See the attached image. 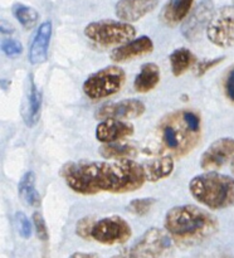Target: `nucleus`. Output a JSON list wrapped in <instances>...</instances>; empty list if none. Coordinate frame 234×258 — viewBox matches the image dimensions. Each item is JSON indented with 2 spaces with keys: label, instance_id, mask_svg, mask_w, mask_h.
<instances>
[{
  "label": "nucleus",
  "instance_id": "f257e3e1",
  "mask_svg": "<svg viewBox=\"0 0 234 258\" xmlns=\"http://www.w3.org/2000/svg\"><path fill=\"white\" fill-rule=\"evenodd\" d=\"M60 176L73 191L83 196L130 193L145 184L143 166L131 159L111 161H75L60 169Z\"/></svg>",
  "mask_w": 234,
  "mask_h": 258
},
{
  "label": "nucleus",
  "instance_id": "f03ea898",
  "mask_svg": "<svg viewBox=\"0 0 234 258\" xmlns=\"http://www.w3.org/2000/svg\"><path fill=\"white\" fill-rule=\"evenodd\" d=\"M166 232L180 246H193L213 236L218 229V221L209 212L186 204L171 208L164 222Z\"/></svg>",
  "mask_w": 234,
  "mask_h": 258
},
{
  "label": "nucleus",
  "instance_id": "7ed1b4c3",
  "mask_svg": "<svg viewBox=\"0 0 234 258\" xmlns=\"http://www.w3.org/2000/svg\"><path fill=\"white\" fill-rule=\"evenodd\" d=\"M193 198L211 211L234 206V179L216 171H205L189 183Z\"/></svg>",
  "mask_w": 234,
  "mask_h": 258
},
{
  "label": "nucleus",
  "instance_id": "20e7f679",
  "mask_svg": "<svg viewBox=\"0 0 234 258\" xmlns=\"http://www.w3.org/2000/svg\"><path fill=\"white\" fill-rule=\"evenodd\" d=\"M160 139L164 149L170 151L175 156L188 154L198 144L200 134L193 133L186 125L183 117V111L171 113L163 118L160 123Z\"/></svg>",
  "mask_w": 234,
  "mask_h": 258
},
{
  "label": "nucleus",
  "instance_id": "39448f33",
  "mask_svg": "<svg viewBox=\"0 0 234 258\" xmlns=\"http://www.w3.org/2000/svg\"><path fill=\"white\" fill-rule=\"evenodd\" d=\"M86 37L100 45L126 44L135 39L136 29L133 25L118 20H98L92 22L85 28Z\"/></svg>",
  "mask_w": 234,
  "mask_h": 258
},
{
  "label": "nucleus",
  "instance_id": "423d86ee",
  "mask_svg": "<svg viewBox=\"0 0 234 258\" xmlns=\"http://www.w3.org/2000/svg\"><path fill=\"white\" fill-rule=\"evenodd\" d=\"M126 75L117 66H108L91 75L83 83V92L91 100H101L115 95L123 86Z\"/></svg>",
  "mask_w": 234,
  "mask_h": 258
},
{
  "label": "nucleus",
  "instance_id": "0eeeda50",
  "mask_svg": "<svg viewBox=\"0 0 234 258\" xmlns=\"http://www.w3.org/2000/svg\"><path fill=\"white\" fill-rule=\"evenodd\" d=\"M173 239L159 228H150L128 252V258H164L170 252Z\"/></svg>",
  "mask_w": 234,
  "mask_h": 258
},
{
  "label": "nucleus",
  "instance_id": "6e6552de",
  "mask_svg": "<svg viewBox=\"0 0 234 258\" xmlns=\"http://www.w3.org/2000/svg\"><path fill=\"white\" fill-rule=\"evenodd\" d=\"M131 227L120 216H111L95 223L91 238L107 246L126 243L131 238Z\"/></svg>",
  "mask_w": 234,
  "mask_h": 258
},
{
  "label": "nucleus",
  "instance_id": "1a4fd4ad",
  "mask_svg": "<svg viewBox=\"0 0 234 258\" xmlns=\"http://www.w3.org/2000/svg\"><path fill=\"white\" fill-rule=\"evenodd\" d=\"M206 35L213 44L221 48L234 45V4L225 5L214 13Z\"/></svg>",
  "mask_w": 234,
  "mask_h": 258
},
{
  "label": "nucleus",
  "instance_id": "9d476101",
  "mask_svg": "<svg viewBox=\"0 0 234 258\" xmlns=\"http://www.w3.org/2000/svg\"><path fill=\"white\" fill-rule=\"evenodd\" d=\"M233 158L234 139L221 138L211 143L209 148L201 154L200 166L206 171H215Z\"/></svg>",
  "mask_w": 234,
  "mask_h": 258
},
{
  "label": "nucleus",
  "instance_id": "9b49d317",
  "mask_svg": "<svg viewBox=\"0 0 234 258\" xmlns=\"http://www.w3.org/2000/svg\"><path fill=\"white\" fill-rule=\"evenodd\" d=\"M145 112V105L140 100L120 101V102H111L101 106L96 112L97 120H131V118L140 117Z\"/></svg>",
  "mask_w": 234,
  "mask_h": 258
},
{
  "label": "nucleus",
  "instance_id": "f8f14e48",
  "mask_svg": "<svg viewBox=\"0 0 234 258\" xmlns=\"http://www.w3.org/2000/svg\"><path fill=\"white\" fill-rule=\"evenodd\" d=\"M214 15V7L211 0H203L190 12L183 24V34L186 39L194 40L201 34L204 28H208Z\"/></svg>",
  "mask_w": 234,
  "mask_h": 258
},
{
  "label": "nucleus",
  "instance_id": "ddd939ff",
  "mask_svg": "<svg viewBox=\"0 0 234 258\" xmlns=\"http://www.w3.org/2000/svg\"><path fill=\"white\" fill-rule=\"evenodd\" d=\"M158 2L159 0H118L115 12L121 22H136L152 12Z\"/></svg>",
  "mask_w": 234,
  "mask_h": 258
},
{
  "label": "nucleus",
  "instance_id": "4468645a",
  "mask_svg": "<svg viewBox=\"0 0 234 258\" xmlns=\"http://www.w3.org/2000/svg\"><path fill=\"white\" fill-rule=\"evenodd\" d=\"M153 50V43L147 35L135 38L126 44L120 45L111 52V59L116 63L127 62L135 58L150 54Z\"/></svg>",
  "mask_w": 234,
  "mask_h": 258
},
{
  "label": "nucleus",
  "instance_id": "2eb2a0df",
  "mask_svg": "<svg viewBox=\"0 0 234 258\" xmlns=\"http://www.w3.org/2000/svg\"><path fill=\"white\" fill-rule=\"evenodd\" d=\"M135 131L130 122L122 120H103L96 128V139L103 144L117 143L118 140L131 136Z\"/></svg>",
  "mask_w": 234,
  "mask_h": 258
},
{
  "label": "nucleus",
  "instance_id": "dca6fc26",
  "mask_svg": "<svg viewBox=\"0 0 234 258\" xmlns=\"http://www.w3.org/2000/svg\"><path fill=\"white\" fill-rule=\"evenodd\" d=\"M50 37H52V23L47 20L39 25L30 44L29 62L32 64H39L47 59Z\"/></svg>",
  "mask_w": 234,
  "mask_h": 258
},
{
  "label": "nucleus",
  "instance_id": "f3484780",
  "mask_svg": "<svg viewBox=\"0 0 234 258\" xmlns=\"http://www.w3.org/2000/svg\"><path fill=\"white\" fill-rule=\"evenodd\" d=\"M194 0H168L161 9L160 20L168 27L180 24L193 9Z\"/></svg>",
  "mask_w": 234,
  "mask_h": 258
},
{
  "label": "nucleus",
  "instance_id": "a211bd4d",
  "mask_svg": "<svg viewBox=\"0 0 234 258\" xmlns=\"http://www.w3.org/2000/svg\"><path fill=\"white\" fill-rule=\"evenodd\" d=\"M142 166L145 170L146 180L153 183L168 178L173 173L174 159L171 155H164L161 158L147 160Z\"/></svg>",
  "mask_w": 234,
  "mask_h": 258
},
{
  "label": "nucleus",
  "instance_id": "6ab92c4d",
  "mask_svg": "<svg viewBox=\"0 0 234 258\" xmlns=\"http://www.w3.org/2000/svg\"><path fill=\"white\" fill-rule=\"evenodd\" d=\"M40 108H42V93L35 86L32 77L28 80V91H27V110L24 113V121L28 126H34L38 122L40 116Z\"/></svg>",
  "mask_w": 234,
  "mask_h": 258
},
{
  "label": "nucleus",
  "instance_id": "aec40b11",
  "mask_svg": "<svg viewBox=\"0 0 234 258\" xmlns=\"http://www.w3.org/2000/svg\"><path fill=\"white\" fill-rule=\"evenodd\" d=\"M160 81V70L155 63H145L135 78V90L140 93L150 92Z\"/></svg>",
  "mask_w": 234,
  "mask_h": 258
},
{
  "label": "nucleus",
  "instance_id": "412c9836",
  "mask_svg": "<svg viewBox=\"0 0 234 258\" xmlns=\"http://www.w3.org/2000/svg\"><path fill=\"white\" fill-rule=\"evenodd\" d=\"M19 197L25 204L30 207H38L40 204V197L35 186V174L33 171H27L20 179L18 185Z\"/></svg>",
  "mask_w": 234,
  "mask_h": 258
},
{
  "label": "nucleus",
  "instance_id": "4be33fe9",
  "mask_svg": "<svg viewBox=\"0 0 234 258\" xmlns=\"http://www.w3.org/2000/svg\"><path fill=\"white\" fill-rule=\"evenodd\" d=\"M170 67L171 72L174 76L179 77V76L184 75L186 71L190 70L196 62V58L193 53L186 48H178L174 50L170 54Z\"/></svg>",
  "mask_w": 234,
  "mask_h": 258
},
{
  "label": "nucleus",
  "instance_id": "5701e85b",
  "mask_svg": "<svg viewBox=\"0 0 234 258\" xmlns=\"http://www.w3.org/2000/svg\"><path fill=\"white\" fill-rule=\"evenodd\" d=\"M101 156L105 159H113V160H120V159H130L131 156L135 155V148L128 144H103L100 148Z\"/></svg>",
  "mask_w": 234,
  "mask_h": 258
},
{
  "label": "nucleus",
  "instance_id": "b1692460",
  "mask_svg": "<svg viewBox=\"0 0 234 258\" xmlns=\"http://www.w3.org/2000/svg\"><path fill=\"white\" fill-rule=\"evenodd\" d=\"M13 14H14L15 19L25 28V29H32L35 27L38 22V15L37 10L33 8L27 7L24 4H15L13 7Z\"/></svg>",
  "mask_w": 234,
  "mask_h": 258
},
{
  "label": "nucleus",
  "instance_id": "393cba45",
  "mask_svg": "<svg viewBox=\"0 0 234 258\" xmlns=\"http://www.w3.org/2000/svg\"><path fill=\"white\" fill-rule=\"evenodd\" d=\"M155 204V199L152 198H140V199H133L128 203L127 211L130 213L135 214V216H145L150 212Z\"/></svg>",
  "mask_w": 234,
  "mask_h": 258
},
{
  "label": "nucleus",
  "instance_id": "a878e982",
  "mask_svg": "<svg viewBox=\"0 0 234 258\" xmlns=\"http://www.w3.org/2000/svg\"><path fill=\"white\" fill-rule=\"evenodd\" d=\"M15 226H17V229L18 232H19L20 236L23 237V238H29L30 236H32V223H30V221L28 219V217L25 216L24 213H22V212H17L15 213Z\"/></svg>",
  "mask_w": 234,
  "mask_h": 258
},
{
  "label": "nucleus",
  "instance_id": "bb28decb",
  "mask_svg": "<svg viewBox=\"0 0 234 258\" xmlns=\"http://www.w3.org/2000/svg\"><path fill=\"white\" fill-rule=\"evenodd\" d=\"M32 221H33V224H34V228H35V232H37L38 238H39L40 241H47L48 229L42 214H40L39 212H34L32 216Z\"/></svg>",
  "mask_w": 234,
  "mask_h": 258
},
{
  "label": "nucleus",
  "instance_id": "cd10ccee",
  "mask_svg": "<svg viewBox=\"0 0 234 258\" xmlns=\"http://www.w3.org/2000/svg\"><path fill=\"white\" fill-rule=\"evenodd\" d=\"M95 219L91 218V217H87V218H82L77 223V227H75V232H77L78 236L81 238L90 239L91 234H92L93 226H95Z\"/></svg>",
  "mask_w": 234,
  "mask_h": 258
},
{
  "label": "nucleus",
  "instance_id": "c85d7f7f",
  "mask_svg": "<svg viewBox=\"0 0 234 258\" xmlns=\"http://www.w3.org/2000/svg\"><path fill=\"white\" fill-rule=\"evenodd\" d=\"M2 49L8 57H18L23 52V45L17 39H4L2 43Z\"/></svg>",
  "mask_w": 234,
  "mask_h": 258
},
{
  "label": "nucleus",
  "instance_id": "c756f323",
  "mask_svg": "<svg viewBox=\"0 0 234 258\" xmlns=\"http://www.w3.org/2000/svg\"><path fill=\"white\" fill-rule=\"evenodd\" d=\"M183 117L186 125L193 133L200 134V118L193 111H183Z\"/></svg>",
  "mask_w": 234,
  "mask_h": 258
},
{
  "label": "nucleus",
  "instance_id": "7c9ffc66",
  "mask_svg": "<svg viewBox=\"0 0 234 258\" xmlns=\"http://www.w3.org/2000/svg\"><path fill=\"white\" fill-rule=\"evenodd\" d=\"M224 91H225L226 97L234 102V67L230 68L224 80Z\"/></svg>",
  "mask_w": 234,
  "mask_h": 258
},
{
  "label": "nucleus",
  "instance_id": "2f4dec72",
  "mask_svg": "<svg viewBox=\"0 0 234 258\" xmlns=\"http://www.w3.org/2000/svg\"><path fill=\"white\" fill-rule=\"evenodd\" d=\"M221 59H223V57L220 58H215V59H206L204 60V62L199 63L198 66V76H203L204 73L208 72L210 68L215 67L216 64H219V63L221 62Z\"/></svg>",
  "mask_w": 234,
  "mask_h": 258
},
{
  "label": "nucleus",
  "instance_id": "473e14b6",
  "mask_svg": "<svg viewBox=\"0 0 234 258\" xmlns=\"http://www.w3.org/2000/svg\"><path fill=\"white\" fill-rule=\"evenodd\" d=\"M68 258H98L97 254L93 253H82V252H75V253L70 254Z\"/></svg>",
  "mask_w": 234,
  "mask_h": 258
},
{
  "label": "nucleus",
  "instance_id": "72a5a7b5",
  "mask_svg": "<svg viewBox=\"0 0 234 258\" xmlns=\"http://www.w3.org/2000/svg\"><path fill=\"white\" fill-rule=\"evenodd\" d=\"M231 173L234 174V158L231 159Z\"/></svg>",
  "mask_w": 234,
  "mask_h": 258
}]
</instances>
